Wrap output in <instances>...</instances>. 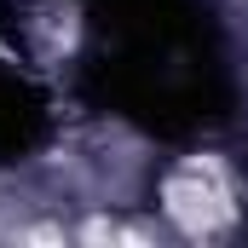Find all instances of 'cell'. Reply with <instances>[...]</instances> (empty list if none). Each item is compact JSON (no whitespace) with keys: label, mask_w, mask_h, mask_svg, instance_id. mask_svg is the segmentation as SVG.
<instances>
[{"label":"cell","mask_w":248,"mask_h":248,"mask_svg":"<svg viewBox=\"0 0 248 248\" xmlns=\"http://www.w3.org/2000/svg\"><path fill=\"white\" fill-rule=\"evenodd\" d=\"M168 214L185 225V231H214L231 208H225V190H219V179H202V173H179L173 185H168Z\"/></svg>","instance_id":"6da1fadb"}]
</instances>
